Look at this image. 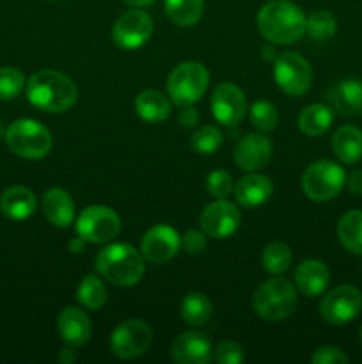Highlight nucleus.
<instances>
[{
	"mask_svg": "<svg viewBox=\"0 0 362 364\" xmlns=\"http://www.w3.org/2000/svg\"><path fill=\"white\" fill-rule=\"evenodd\" d=\"M27 98L43 112L60 114L75 105L78 91L67 75L53 70H41L28 78Z\"/></svg>",
	"mask_w": 362,
	"mask_h": 364,
	"instance_id": "nucleus-1",
	"label": "nucleus"
},
{
	"mask_svg": "<svg viewBox=\"0 0 362 364\" xmlns=\"http://www.w3.org/2000/svg\"><path fill=\"white\" fill-rule=\"evenodd\" d=\"M304 11L290 0H273L261 7L258 28L266 41L273 45H291L305 34Z\"/></svg>",
	"mask_w": 362,
	"mask_h": 364,
	"instance_id": "nucleus-2",
	"label": "nucleus"
},
{
	"mask_svg": "<svg viewBox=\"0 0 362 364\" xmlns=\"http://www.w3.org/2000/svg\"><path fill=\"white\" fill-rule=\"evenodd\" d=\"M94 269L116 287H133L144 276V256L130 244H110L98 252Z\"/></svg>",
	"mask_w": 362,
	"mask_h": 364,
	"instance_id": "nucleus-3",
	"label": "nucleus"
},
{
	"mask_svg": "<svg viewBox=\"0 0 362 364\" xmlns=\"http://www.w3.org/2000/svg\"><path fill=\"white\" fill-rule=\"evenodd\" d=\"M252 308L261 318L268 322H279L293 315L297 308V291L287 279L273 277L256 290L252 297Z\"/></svg>",
	"mask_w": 362,
	"mask_h": 364,
	"instance_id": "nucleus-4",
	"label": "nucleus"
},
{
	"mask_svg": "<svg viewBox=\"0 0 362 364\" xmlns=\"http://www.w3.org/2000/svg\"><path fill=\"white\" fill-rule=\"evenodd\" d=\"M6 142L14 155L39 160L50 153L53 139L45 124L35 119H18L6 130Z\"/></svg>",
	"mask_w": 362,
	"mask_h": 364,
	"instance_id": "nucleus-5",
	"label": "nucleus"
},
{
	"mask_svg": "<svg viewBox=\"0 0 362 364\" xmlns=\"http://www.w3.org/2000/svg\"><path fill=\"white\" fill-rule=\"evenodd\" d=\"M209 84V73L201 63L188 60L170 71L167 80V92L177 107L194 105L202 98Z\"/></svg>",
	"mask_w": 362,
	"mask_h": 364,
	"instance_id": "nucleus-6",
	"label": "nucleus"
},
{
	"mask_svg": "<svg viewBox=\"0 0 362 364\" xmlns=\"http://www.w3.org/2000/svg\"><path fill=\"white\" fill-rule=\"evenodd\" d=\"M344 185H346V173L332 160H318L302 174V191L316 203H325L337 198Z\"/></svg>",
	"mask_w": 362,
	"mask_h": 364,
	"instance_id": "nucleus-7",
	"label": "nucleus"
},
{
	"mask_svg": "<svg viewBox=\"0 0 362 364\" xmlns=\"http://www.w3.org/2000/svg\"><path fill=\"white\" fill-rule=\"evenodd\" d=\"M119 231V215L109 206H87L77 219V235L89 244H109Z\"/></svg>",
	"mask_w": 362,
	"mask_h": 364,
	"instance_id": "nucleus-8",
	"label": "nucleus"
},
{
	"mask_svg": "<svg viewBox=\"0 0 362 364\" xmlns=\"http://www.w3.org/2000/svg\"><path fill=\"white\" fill-rule=\"evenodd\" d=\"M273 77L277 85L290 96H302L311 89V64L295 52H284L277 55L273 63Z\"/></svg>",
	"mask_w": 362,
	"mask_h": 364,
	"instance_id": "nucleus-9",
	"label": "nucleus"
},
{
	"mask_svg": "<svg viewBox=\"0 0 362 364\" xmlns=\"http://www.w3.org/2000/svg\"><path fill=\"white\" fill-rule=\"evenodd\" d=\"M153 341V331L144 320L130 318L121 322L110 336V350L116 358L130 361L138 358L149 348Z\"/></svg>",
	"mask_w": 362,
	"mask_h": 364,
	"instance_id": "nucleus-10",
	"label": "nucleus"
},
{
	"mask_svg": "<svg viewBox=\"0 0 362 364\" xmlns=\"http://www.w3.org/2000/svg\"><path fill=\"white\" fill-rule=\"evenodd\" d=\"M362 311V295L351 284H341L330 290L319 302V315L330 326H346Z\"/></svg>",
	"mask_w": 362,
	"mask_h": 364,
	"instance_id": "nucleus-11",
	"label": "nucleus"
},
{
	"mask_svg": "<svg viewBox=\"0 0 362 364\" xmlns=\"http://www.w3.org/2000/svg\"><path fill=\"white\" fill-rule=\"evenodd\" d=\"M153 36V20L141 9L121 14L112 27V39L119 48L135 50L144 46Z\"/></svg>",
	"mask_w": 362,
	"mask_h": 364,
	"instance_id": "nucleus-12",
	"label": "nucleus"
},
{
	"mask_svg": "<svg viewBox=\"0 0 362 364\" xmlns=\"http://www.w3.org/2000/svg\"><path fill=\"white\" fill-rule=\"evenodd\" d=\"M212 112L224 127H236L247 112V98L243 91L231 82L219 84L212 92Z\"/></svg>",
	"mask_w": 362,
	"mask_h": 364,
	"instance_id": "nucleus-13",
	"label": "nucleus"
},
{
	"mask_svg": "<svg viewBox=\"0 0 362 364\" xmlns=\"http://www.w3.org/2000/svg\"><path fill=\"white\" fill-rule=\"evenodd\" d=\"M241 223V213L227 199H216L215 203L206 206L201 213V228L208 237L222 240L236 233Z\"/></svg>",
	"mask_w": 362,
	"mask_h": 364,
	"instance_id": "nucleus-14",
	"label": "nucleus"
},
{
	"mask_svg": "<svg viewBox=\"0 0 362 364\" xmlns=\"http://www.w3.org/2000/svg\"><path fill=\"white\" fill-rule=\"evenodd\" d=\"M180 245L181 237L177 235V231L167 224H158L146 231L141 251L148 262L160 265V263H167L169 259H172L180 251Z\"/></svg>",
	"mask_w": 362,
	"mask_h": 364,
	"instance_id": "nucleus-15",
	"label": "nucleus"
},
{
	"mask_svg": "<svg viewBox=\"0 0 362 364\" xmlns=\"http://www.w3.org/2000/svg\"><path fill=\"white\" fill-rule=\"evenodd\" d=\"M170 355L177 364H208L213 359L212 340L201 331H187L174 340Z\"/></svg>",
	"mask_w": 362,
	"mask_h": 364,
	"instance_id": "nucleus-16",
	"label": "nucleus"
},
{
	"mask_svg": "<svg viewBox=\"0 0 362 364\" xmlns=\"http://www.w3.org/2000/svg\"><path fill=\"white\" fill-rule=\"evenodd\" d=\"M270 159H272V142L265 135H245L234 148V164L247 173L261 171L263 167L268 166Z\"/></svg>",
	"mask_w": 362,
	"mask_h": 364,
	"instance_id": "nucleus-17",
	"label": "nucleus"
},
{
	"mask_svg": "<svg viewBox=\"0 0 362 364\" xmlns=\"http://www.w3.org/2000/svg\"><path fill=\"white\" fill-rule=\"evenodd\" d=\"M57 329H59L64 343L75 348L84 347L92 333L89 316L80 308H75V306H67L60 311L59 318H57Z\"/></svg>",
	"mask_w": 362,
	"mask_h": 364,
	"instance_id": "nucleus-18",
	"label": "nucleus"
},
{
	"mask_svg": "<svg viewBox=\"0 0 362 364\" xmlns=\"http://www.w3.org/2000/svg\"><path fill=\"white\" fill-rule=\"evenodd\" d=\"M330 283V272L319 259H305L295 270V284L305 297H318Z\"/></svg>",
	"mask_w": 362,
	"mask_h": 364,
	"instance_id": "nucleus-19",
	"label": "nucleus"
},
{
	"mask_svg": "<svg viewBox=\"0 0 362 364\" xmlns=\"http://www.w3.org/2000/svg\"><path fill=\"white\" fill-rule=\"evenodd\" d=\"M327 102L343 116H353L362 112V82L357 78H346L327 91Z\"/></svg>",
	"mask_w": 362,
	"mask_h": 364,
	"instance_id": "nucleus-20",
	"label": "nucleus"
},
{
	"mask_svg": "<svg viewBox=\"0 0 362 364\" xmlns=\"http://www.w3.org/2000/svg\"><path fill=\"white\" fill-rule=\"evenodd\" d=\"M43 213L55 228H67L75 219V205L71 196L64 188L52 187L43 194Z\"/></svg>",
	"mask_w": 362,
	"mask_h": 364,
	"instance_id": "nucleus-21",
	"label": "nucleus"
},
{
	"mask_svg": "<svg viewBox=\"0 0 362 364\" xmlns=\"http://www.w3.org/2000/svg\"><path fill=\"white\" fill-rule=\"evenodd\" d=\"M272 192L273 185L270 178L252 173L238 181L234 187V198H236L238 205L243 208H258L268 201Z\"/></svg>",
	"mask_w": 362,
	"mask_h": 364,
	"instance_id": "nucleus-22",
	"label": "nucleus"
},
{
	"mask_svg": "<svg viewBox=\"0 0 362 364\" xmlns=\"http://www.w3.org/2000/svg\"><path fill=\"white\" fill-rule=\"evenodd\" d=\"M38 199L27 187H9L0 196V212L11 220H25L35 212Z\"/></svg>",
	"mask_w": 362,
	"mask_h": 364,
	"instance_id": "nucleus-23",
	"label": "nucleus"
},
{
	"mask_svg": "<svg viewBox=\"0 0 362 364\" xmlns=\"http://www.w3.org/2000/svg\"><path fill=\"white\" fill-rule=\"evenodd\" d=\"M334 155L346 166H353L362 159V132L357 127L344 124L332 137Z\"/></svg>",
	"mask_w": 362,
	"mask_h": 364,
	"instance_id": "nucleus-24",
	"label": "nucleus"
},
{
	"mask_svg": "<svg viewBox=\"0 0 362 364\" xmlns=\"http://www.w3.org/2000/svg\"><path fill=\"white\" fill-rule=\"evenodd\" d=\"M135 112L146 123H162L170 116V103L155 89H146L135 98Z\"/></svg>",
	"mask_w": 362,
	"mask_h": 364,
	"instance_id": "nucleus-25",
	"label": "nucleus"
},
{
	"mask_svg": "<svg viewBox=\"0 0 362 364\" xmlns=\"http://www.w3.org/2000/svg\"><path fill=\"white\" fill-rule=\"evenodd\" d=\"M332 107L325 105V103H312L300 112L298 128L302 130V134L309 135V137H319L332 127Z\"/></svg>",
	"mask_w": 362,
	"mask_h": 364,
	"instance_id": "nucleus-26",
	"label": "nucleus"
},
{
	"mask_svg": "<svg viewBox=\"0 0 362 364\" xmlns=\"http://www.w3.org/2000/svg\"><path fill=\"white\" fill-rule=\"evenodd\" d=\"M337 237L351 255L362 256V212L350 210L337 223Z\"/></svg>",
	"mask_w": 362,
	"mask_h": 364,
	"instance_id": "nucleus-27",
	"label": "nucleus"
},
{
	"mask_svg": "<svg viewBox=\"0 0 362 364\" xmlns=\"http://www.w3.org/2000/svg\"><path fill=\"white\" fill-rule=\"evenodd\" d=\"M181 318L185 323L192 327L204 326L206 322H209L213 313L212 301L206 297L204 294H199V291H190L187 297L181 301Z\"/></svg>",
	"mask_w": 362,
	"mask_h": 364,
	"instance_id": "nucleus-28",
	"label": "nucleus"
},
{
	"mask_svg": "<svg viewBox=\"0 0 362 364\" xmlns=\"http://www.w3.org/2000/svg\"><path fill=\"white\" fill-rule=\"evenodd\" d=\"M165 14L180 27H192L204 13V0H163Z\"/></svg>",
	"mask_w": 362,
	"mask_h": 364,
	"instance_id": "nucleus-29",
	"label": "nucleus"
},
{
	"mask_svg": "<svg viewBox=\"0 0 362 364\" xmlns=\"http://www.w3.org/2000/svg\"><path fill=\"white\" fill-rule=\"evenodd\" d=\"M77 299L84 308L98 311L106 302V288L98 276H85L77 288Z\"/></svg>",
	"mask_w": 362,
	"mask_h": 364,
	"instance_id": "nucleus-30",
	"label": "nucleus"
},
{
	"mask_svg": "<svg viewBox=\"0 0 362 364\" xmlns=\"http://www.w3.org/2000/svg\"><path fill=\"white\" fill-rule=\"evenodd\" d=\"M261 265L266 272L279 276L284 274L291 265V251L283 242H272L265 247L261 256Z\"/></svg>",
	"mask_w": 362,
	"mask_h": 364,
	"instance_id": "nucleus-31",
	"label": "nucleus"
},
{
	"mask_svg": "<svg viewBox=\"0 0 362 364\" xmlns=\"http://www.w3.org/2000/svg\"><path fill=\"white\" fill-rule=\"evenodd\" d=\"M337 31V21L330 11L318 9L314 13L309 14L307 21H305V32L311 34L316 41H327L332 38Z\"/></svg>",
	"mask_w": 362,
	"mask_h": 364,
	"instance_id": "nucleus-32",
	"label": "nucleus"
},
{
	"mask_svg": "<svg viewBox=\"0 0 362 364\" xmlns=\"http://www.w3.org/2000/svg\"><path fill=\"white\" fill-rule=\"evenodd\" d=\"M224 142L222 132L213 124H206L195 130L190 137V146L195 153L199 155H213L219 151V148Z\"/></svg>",
	"mask_w": 362,
	"mask_h": 364,
	"instance_id": "nucleus-33",
	"label": "nucleus"
},
{
	"mask_svg": "<svg viewBox=\"0 0 362 364\" xmlns=\"http://www.w3.org/2000/svg\"><path fill=\"white\" fill-rule=\"evenodd\" d=\"M248 117H251V123L254 124V128H258L259 132H272L279 121V112L272 102L259 100V102L252 103Z\"/></svg>",
	"mask_w": 362,
	"mask_h": 364,
	"instance_id": "nucleus-34",
	"label": "nucleus"
},
{
	"mask_svg": "<svg viewBox=\"0 0 362 364\" xmlns=\"http://www.w3.org/2000/svg\"><path fill=\"white\" fill-rule=\"evenodd\" d=\"M25 78L16 68H0V100H13L21 92Z\"/></svg>",
	"mask_w": 362,
	"mask_h": 364,
	"instance_id": "nucleus-35",
	"label": "nucleus"
},
{
	"mask_svg": "<svg viewBox=\"0 0 362 364\" xmlns=\"http://www.w3.org/2000/svg\"><path fill=\"white\" fill-rule=\"evenodd\" d=\"M206 188L215 199H226L233 191V178L227 171L215 169L206 178Z\"/></svg>",
	"mask_w": 362,
	"mask_h": 364,
	"instance_id": "nucleus-36",
	"label": "nucleus"
},
{
	"mask_svg": "<svg viewBox=\"0 0 362 364\" xmlns=\"http://www.w3.org/2000/svg\"><path fill=\"white\" fill-rule=\"evenodd\" d=\"M213 359L219 364H241L243 363L245 355L238 343H234V341H222V343H219V347L215 348Z\"/></svg>",
	"mask_w": 362,
	"mask_h": 364,
	"instance_id": "nucleus-37",
	"label": "nucleus"
},
{
	"mask_svg": "<svg viewBox=\"0 0 362 364\" xmlns=\"http://www.w3.org/2000/svg\"><path fill=\"white\" fill-rule=\"evenodd\" d=\"M348 361H350L348 355L332 345H323L311 358L312 364H346Z\"/></svg>",
	"mask_w": 362,
	"mask_h": 364,
	"instance_id": "nucleus-38",
	"label": "nucleus"
},
{
	"mask_svg": "<svg viewBox=\"0 0 362 364\" xmlns=\"http://www.w3.org/2000/svg\"><path fill=\"white\" fill-rule=\"evenodd\" d=\"M206 237H208V235H206L204 231L188 230L185 231V235L181 237V245H183V249L188 255H199V252L204 251L206 244H208Z\"/></svg>",
	"mask_w": 362,
	"mask_h": 364,
	"instance_id": "nucleus-39",
	"label": "nucleus"
},
{
	"mask_svg": "<svg viewBox=\"0 0 362 364\" xmlns=\"http://www.w3.org/2000/svg\"><path fill=\"white\" fill-rule=\"evenodd\" d=\"M199 123V112L192 105L183 107L180 112V124L183 128H194Z\"/></svg>",
	"mask_w": 362,
	"mask_h": 364,
	"instance_id": "nucleus-40",
	"label": "nucleus"
},
{
	"mask_svg": "<svg viewBox=\"0 0 362 364\" xmlns=\"http://www.w3.org/2000/svg\"><path fill=\"white\" fill-rule=\"evenodd\" d=\"M346 185L348 191L353 196H358L362 198V169H353L346 176Z\"/></svg>",
	"mask_w": 362,
	"mask_h": 364,
	"instance_id": "nucleus-41",
	"label": "nucleus"
},
{
	"mask_svg": "<svg viewBox=\"0 0 362 364\" xmlns=\"http://www.w3.org/2000/svg\"><path fill=\"white\" fill-rule=\"evenodd\" d=\"M75 359H77V354H75V347H70V345H66V347H64L62 350L59 352V361L60 363L71 364V363H75Z\"/></svg>",
	"mask_w": 362,
	"mask_h": 364,
	"instance_id": "nucleus-42",
	"label": "nucleus"
},
{
	"mask_svg": "<svg viewBox=\"0 0 362 364\" xmlns=\"http://www.w3.org/2000/svg\"><path fill=\"white\" fill-rule=\"evenodd\" d=\"M70 251L71 252H75V255H78V252H82L84 251V245H85V240L84 238H80V237H77V238H73V240H70Z\"/></svg>",
	"mask_w": 362,
	"mask_h": 364,
	"instance_id": "nucleus-43",
	"label": "nucleus"
},
{
	"mask_svg": "<svg viewBox=\"0 0 362 364\" xmlns=\"http://www.w3.org/2000/svg\"><path fill=\"white\" fill-rule=\"evenodd\" d=\"M263 57H265L266 60H273V63H275L277 53L275 50H273V46H263Z\"/></svg>",
	"mask_w": 362,
	"mask_h": 364,
	"instance_id": "nucleus-44",
	"label": "nucleus"
},
{
	"mask_svg": "<svg viewBox=\"0 0 362 364\" xmlns=\"http://www.w3.org/2000/svg\"><path fill=\"white\" fill-rule=\"evenodd\" d=\"M124 4H128V6L131 7H146L149 6V4H153L155 0H123Z\"/></svg>",
	"mask_w": 362,
	"mask_h": 364,
	"instance_id": "nucleus-45",
	"label": "nucleus"
},
{
	"mask_svg": "<svg viewBox=\"0 0 362 364\" xmlns=\"http://www.w3.org/2000/svg\"><path fill=\"white\" fill-rule=\"evenodd\" d=\"M2 134H4V128H2V121H0V137H2Z\"/></svg>",
	"mask_w": 362,
	"mask_h": 364,
	"instance_id": "nucleus-46",
	"label": "nucleus"
},
{
	"mask_svg": "<svg viewBox=\"0 0 362 364\" xmlns=\"http://www.w3.org/2000/svg\"><path fill=\"white\" fill-rule=\"evenodd\" d=\"M358 338H361V343H362V327H361V333H358Z\"/></svg>",
	"mask_w": 362,
	"mask_h": 364,
	"instance_id": "nucleus-47",
	"label": "nucleus"
}]
</instances>
